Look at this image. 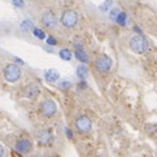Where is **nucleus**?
I'll return each instance as SVG.
<instances>
[{
    "mask_svg": "<svg viewBox=\"0 0 157 157\" xmlns=\"http://www.w3.org/2000/svg\"><path fill=\"white\" fill-rule=\"evenodd\" d=\"M130 48L135 53H145L149 51V44L143 35H134L130 40Z\"/></svg>",
    "mask_w": 157,
    "mask_h": 157,
    "instance_id": "nucleus-1",
    "label": "nucleus"
},
{
    "mask_svg": "<svg viewBox=\"0 0 157 157\" xmlns=\"http://www.w3.org/2000/svg\"><path fill=\"white\" fill-rule=\"evenodd\" d=\"M4 78L7 79V82L14 83L21 78V69L18 65L16 64H8L4 68Z\"/></svg>",
    "mask_w": 157,
    "mask_h": 157,
    "instance_id": "nucleus-2",
    "label": "nucleus"
},
{
    "mask_svg": "<svg viewBox=\"0 0 157 157\" xmlns=\"http://www.w3.org/2000/svg\"><path fill=\"white\" fill-rule=\"evenodd\" d=\"M61 22H63V25L65 27H68V29H73L77 24H78V14L75 10L73 9H68L65 10L61 16Z\"/></svg>",
    "mask_w": 157,
    "mask_h": 157,
    "instance_id": "nucleus-3",
    "label": "nucleus"
},
{
    "mask_svg": "<svg viewBox=\"0 0 157 157\" xmlns=\"http://www.w3.org/2000/svg\"><path fill=\"white\" fill-rule=\"evenodd\" d=\"M112 64L113 63H112V59L109 57V56L101 55L95 60V69H96L98 71H100V73H106V71L110 70Z\"/></svg>",
    "mask_w": 157,
    "mask_h": 157,
    "instance_id": "nucleus-4",
    "label": "nucleus"
},
{
    "mask_svg": "<svg viewBox=\"0 0 157 157\" xmlns=\"http://www.w3.org/2000/svg\"><path fill=\"white\" fill-rule=\"evenodd\" d=\"M56 112H57V105L53 100L51 99H47L44 100V101L40 104V113L46 117H52L56 114Z\"/></svg>",
    "mask_w": 157,
    "mask_h": 157,
    "instance_id": "nucleus-5",
    "label": "nucleus"
},
{
    "mask_svg": "<svg viewBox=\"0 0 157 157\" xmlns=\"http://www.w3.org/2000/svg\"><path fill=\"white\" fill-rule=\"evenodd\" d=\"M75 128L79 132H88L92 128V122L87 116H81L75 121Z\"/></svg>",
    "mask_w": 157,
    "mask_h": 157,
    "instance_id": "nucleus-6",
    "label": "nucleus"
},
{
    "mask_svg": "<svg viewBox=\"0 0 157 157\" xmlns=\"http://www.w3.org/2000/svg\"><path fill=\"white\" fill-rule=\"evenodd\" d=\"M42 24L48 29H55L57 25V17L53 12H46L42 16Z\"/></svg>",
    "mask_w": 157,
    "mask_h": 157,
    "instance_id": "nucleus-7",
    "label": "nucleus"
},
{
    "mask_svg": "<svg viewBox=\"0 0 157 157\" xmlns=\"http://www.w3.org/2000/svg\"><path fill=\"white\" fill-rule=\"evenodd\" d=\"M39 94H40V87L35 85V83H31V85L26 86L24 90V95L29 99H36Z\"/></svg>",
    "mask_w": 157,
    "mask_h": 157,
    "instance_id": "nucleus-8",
    "label": "nucleus"
},
{
    "mask_svg": "<svg viewBox=\"0 0 157 157\" xmlns=\"http://www.w3.org/2000/svg\"><path fill=\"white\" fill-rule=\"evenodd\" d=\"M16 151L22 155H27L31 151V142L27 139H20L16 144Z\"/></svg>",
    "mask_w": 157,
    "mask_h": 157,
    "instance_id": "nucleus-9",
    "label": "nucleus"
},
{
    "mask_svg": "<svg viewBox=\"0 0 157 157\" xmlns=\"http://www.w3.org/2000/svg\"><path fill=\"white\" fill-rule=\"evenodd\" d=\"M38 140H39V143L40 144H44V145H47V144H51L52 143V135H51V132H48V131H40L38 134Z\"/></svg>",
    "mask_w": 157,
    "mask_h": 157,
    "instance_id": "nucleus-10",
    "label": "nucleus"
},
{
    "mask_svg": "<svg viewBox=\"0 0 157 157\" xmlns=\"http://www.w3.org/2000/svg\"><path fill=\"white\" fill-rule=\"evenodd\" d=\"M44 78L48 82H56L57 79H60V73L56 69H49L44 73Z\"/></svg>",
    "mask_w": 157,
    "mask_h": 157,
    "instance_id": "nucleus-11",
    "label": "nucleus"
},
{
    "mask_svg": "<svg viewBox=\"0 0 157 157\" xmlns=\"http://www.w3.org/2000/svg\"><path fill=\"white\" fill-rule=\"evenodd\" d=\"M77 75H78V78H79L81 81H82V79H86L87 75H88V68H87L86 65L81 64V65L77 68Z\"/></svg>",
    "mask_w": 157,
    "mask_h": 157,
    "instance_id": "nucleus-12",
    "label": "nucleus"
},
{
    "mask_svg": "<svg viewBox=\"0 0 157 157\" xmlns=\"http://www.w3.org/2000/svg\"><path fill=\"white\" fill-rule=\"evenodd\" d=\"M75 57L81 61V63H87L88 61V56H87V53L83 51V49L81 48V49H77L75 51Z\"/></svg>",
    "mask_w": 157,
    "mask_h": 157,
    "instance_id": "nucleus-13",
    "label": "nucleus"
},
{
    "mask_svg": "<svg viewBox=\"0 0 157 157\" xmlns=\"http://www.w3.org/2000/svg\"><path fill=\"white\" fill-rule=\"evenodd\" d=\"M60 57L63 59V60H65V61H70L71 60V52H70V49H68V48H63L60 51Z\"/></svg>",
    "mask_w": 157,
    "mask_h": 157,
    "instance_id": "nucleus-14",
    "label": "nucleus"
},
{
    "mask_svg": "<svg viewBox=\"0 0 157 157\" xmlns=\"http://www.w3.org/2000/svg\"><path fill=\"white\" fill-rule=\"evenodd\" d=\"M21 30L22 31H25V33H27V31H30L31 29H34V25H33V22L31 21H29V20H25L24 22L21 24Z\"/></svg>",
    "mask_w": 157,
    "mask_h": 157,
    "instance_id": "nucleus-15",
    "label": "nucleus"
},
{
    "mask_svg": "<svg viewBox=\"0 0 157 157\" xmlns=\"http://www.w3.org/2000/svg\"><path fill=\"white\" fill-rule=\"evenodd\" d=\"M116 21L118 22V25H121V26H125V25H126V21H127V14H126L125 12H120V14L117 16Z\"/></svg>",
    "mask_w": 157,
    "mask_h": 157,
    "instance_id": "nucleus-16",
    "label": "nucleus"
},
{
    "mask_svg": "<svg viewBox=\"0 0 157 157\" xmlns=\"http://www.w3.org/2000/svg\"><path fill=\"white\" fill-rule=\"evenodd\" d=\"M33 31H34V35H35L38 39H40V40L46 39V34H44V31H43V30L38 29V27H34V29H33Z\"/></svg>",
    "mask_w": 157,
    "mask_h": 157,
    "instance_id": "nucleus-17",
    "label": "nucleus"
},
{
    "mask_svg": "<svg viewBox=\"0 0 157 157\" xmlns=\"http://www.w3.org/2000/svg\"><path fill=\"white\" fill-rule=\"evenodd\" d=\"M112 7V0H105V2L103 4H100V10H103V12H105V10H108L109 8Z\"/></svg>",
    "mask_w": 157,
    "mask_h": 157,
    "instance_id": "nucleus-18",
    "label": "nucleus"
},
{
    "mask_svg": "<svg viewBox=\"0 0 157 157\" xmlns=\"http://www.w3.org/2000/svg\"><path fill=\"white\" fill-rule=\"evenodd\" d=\"M60 88L61 90H65V91H66V90H70V87H71V83L70 82H68V81H63V82H60Z\"/></svg>",
    "mask_w": 157,
    "mask_h": 157,
    "instance_id": "nucleus-19",
    "label": "nucleus"
},
{
    "mask_svg": "<svg viewBox=\"0 0 157 157\" xmlns=\"http://www.w3.org/2000/svg\"><path fill=\"white\" fill-rule=\"evenodd\" d=\"M12 4L14 5V7H17V8H24L25 7L24 0H12Z\"/></svg>",
    "mask_w": 157,
    "mask_h": 157,
    "instance_id": "nucleus-20",
    "label": "nucleus"
},
{
    "mask_svg": "<svg viewBox=\"0 0 157 157\" xmlns=\"http://www.w3.org/2000/svg\"><path fill=\"white\" fill-rule=\"evenodd\" d=\"M120 12H121V10H120V9H112V12H110V18L116 21V18H117V16H118V14H120Z\"/></svg>",
    "mask_w": 157,
    "mask_h": 157,
    "instance_id": "nucleus-21",
    "label": "nucleus"
},
{
    "mask_svg": "<svg viewBox=\"0 0 157 157\" xmlns=\"http://www.w3.org/2000/svg\"><path fill=\"white\" fill-rule=\"evenodd\" d=\"M47 43L51 44V46H56V44H57V42H56V39H55L53 36H49V38L47 39Z\"/></svg>",
    "mask_w": 157,
    "mask_h": 157,
    "instance_id": "nucleus-22",
    "label": "nucleus"
},
{
    "mask_svg": "<svg viewBox=\"0 0 157 157\" xmlns=\"http://www.w3.org/2000/svg\"><path fill=\"white\" fill-rule=\"evenodd\" d=\"M79 88H86V83H85V79H82V82H79V85H78Z\"/></svg>",
    "mask_w": 157,
    "mask_h": 157,
    "instance_id": "nucleus-23",
    "label": "nucleus"
},
{
    "mask_svg": "<svg viewBox=\"0 0 157 157\" xmlns=\"http://www.w3.org/2000/svg\"><path fill=\"white\" fill-rule=\"evenodd\" d=\"M66 135H68V138H73V132H71V130L66 128Z\"/></svg>",
    "mask_w": 157,
    "mask_h": 157,
    "instance_id": "nucleus-24",
    "label": "nucleus"
},
{
    "mask_svg": "<svg viewBox=\"0 0 157 157\" xmlns=\"http://www.w3.org/2000/svg\"><path fill=\"white\" fill-rule=\"evenodd\" d=\"M4 155V148H3V145L0 144V157H2Z\"/></svg>",
    "mask_w": 157,
    "mask_h": 157,
    "instance_id": "nucleus-25",
    "label": "nucleus"
},
{
    "mask_svg": "<svg viewBox=\"0 0 157 157\" xmlns=\"http://www.w3.org/2000/svg\"><path fill=\"white\" fill-rule=\"evenodd\" d=\"M14 60H16V63H18V64H24V61H22V60H20L18 57H16Z\"/></svg>",
    "mask_w": 157,
    "mask_h": 157,
    "instance_id": "nucleus-26",
    "label": "nucleus"
}]
</instances>
